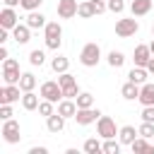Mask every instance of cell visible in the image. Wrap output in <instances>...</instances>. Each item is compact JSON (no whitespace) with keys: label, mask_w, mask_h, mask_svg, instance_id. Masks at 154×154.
Here are the masks:
<instances>
[{"label":"cell","mask_w":154,"mask_h":154,"mask_svg":"<svg viewBox=\"0 0 154 154\" xmlns=\"http://www.w3.org/2000/svg\"><path fill=\"white\" fill-rule=\"evenodd\" d=\"M38 113H41L43 118L53 116V113H55V103H53V101H48V99H41V103H38Z\"/></svg>","instance_id":"1f68e13d"},{"label":"cell","mask_w":154,"mask_h":154,"mask_svg":"<svg viewBox=\"0 0 154 154\" xmlns=\"http://www.w3.org/2000/svg\"><path fill=\"white\" fill-rule=\"evenodd\" d=\"M118 130H120V128H116V120H113V118H108V116H101V118L96 120V135H99V137H103V140L116 137V135H118Z\"/></svg>","instance_id":"52a82bcc"},{"label":"cell","mask_w":154,"mask_h":154,"mask_svg":"<svg viewBox=\"0 0 154 154\" xmlns=\"http://www.w3.org/2000/svg\"><path fill=\"white\" fill-rule=\"evenodd\" d=\"M137 137H140V130H137L135 125H123V128L118 130V140H120V144H132Z\"/></svg>","instance_id":"9a60e30c"},{"label":"cell","mask_w":154,"mask_h":154,"mask_svg":"<svg viewBox=\"0 0 154 154\" xmlns=\"http://www.w3.org/2000/svg\"><path fill=\"white\" fill-rule=\"evenodd\" d=\"M65 120H67V118H63L58 111H55L53 116H48V118H46V128H48V132H53V135L63 132V130H65Z\"/></svg>","instance_id":"5bb4252c"},{"label":"cell","mask_w":154,"mask_h":154,"mask_svg":"<svg viewBox=\"0 0 154 154\" xmlns=\"http://www.w3.org/2000/svg\"><path fill=\"white\" fill-rule=\"evenodd\" d=\"M152 36H154V24H152Z\"/></svg>","instance_id":"f6af8a7d"},{"label":"cell","mask_w":154,"mask_h":154,"mask_svg":"<svg viewBox=\"0 0 154 154\" xmlns=\"http://www.w3.org/2000/svg\"><path fill=\"white\" fill-rule=\"evenodd\" d=\"M26 24H29L31 29H43L48 22H46V17H43L38 10H31V12L26 14Z\"/></svg>","instance_id":"7402d4cb"},{"label":"cell","mask_w":154,"mask_h":154,"mask_svg":"<svg viewBox=\"0 0 154 154\" xmlns=\"http://www.w3.org/2000/svg\"><path fill=\"white\" fill-rule=\"evenodd\" d=\"M12 38L17 41V43H29V38H31V26L24 22V24H17L14 29H12Z\"/></svg>","instance_id":"2e32d148"},{"label":"cell","mask_w":154,"mask_h":154,"mask_svg":"<svg viewBox=\"0 0 154 154\" xmlns=\"http://www.w3.org/2000/svg\"><path fill=\"white\" fill-rule=\"evenodd\" d=\"M84 152H87V154H99V152H103V144H101L96 137H89V140L84 142Z\"/></svg>","instance_id":"4dcf8cb0"},{"label":"cell","mask_w":154,"mask_h":154,"mask_svg":"<svg viewBox=\"0 0 154 154\" xmlns=\"http://www.w3.org/2000/svg\"><path fill=\"white\" fill-rule=\"evenodd\" d=\"M77 7H79L77 0H58V17L72 19V17H77Z\"/></svg>","instance_id":"8fae6325"},{"label":"cell","mask_w":154,"mask_h":154,"mask_svg":"<svg viewBox=\"0 0 154 154\" xmlns=\"http://www.w3.org/2000/svg\"><path fill=\"white\" fill-rule=\"evenodd\" d=\"M29 63H31L34 67H41V65L46 63V53H43L41 48H34V51L29 53Z\"/></svg>","instance_id":"f1b7e54d"},{"label":"cell","mask_w":154,"mask_h":154,"mask_svg":"<svg viewBox=\"0 0 154 154\" xmlns=\"http://www.w3.org/2000/svg\"><path fill=\"white\" fill-rule=\"evenodd\" d=\"M120 96L125 99V101H135V99H140V84H135V82H125L123 87H120Z\"/></svg>","instance_id":"ac0fdd59"},{"label":"cell","mask_w":154,"mask_h":154,"mask_svg":"<svg viewBox=\"0 0 154 154\" xmlns=\"http://www.w3.org/2000/svg\"><path fill=\"white\" fill-rule=\"evenodd\" d=\"M75 101H77V108H89V106H94V96H91L89 91H79Z\"/></svg>","instance_id":"f546056e"},{"label":"cell","mask_w":154,"mask_h":154,"mask_svg":"<svg viewBox=\"0 0 154 154\" xmlns=\"http://www.w3.org/2000/svg\"><path fill=\"white\" fill-rule=\"evenodd\" d=\"M17 24H19V17H17L14 7H2V12H0V26L12 31Z\"/></svg>","instance_id":"7c38bea8"},{"label":"cell","mask_w":154,"mask_h":154,"mask_svg":"<svg viewBox=\"0 0 154 154\" xmlns=\"http://www.w3.org/2000/svg\"><path fill=\"white\" fill-rule=\"evenodd\" d=\"M106 60H108L111 67H123V65H125V53H123V51H111Z\"/></svg>","instance_id":"484cf974"},{"label":"cell","mask_w":154,"mask_h":154,"mask_svg":"<svg viewBox=\"0 0 154 154\" xmlns=\"http://www.w3.org/2000/svg\"><path fill=\"white\" fill-rule=\"evenodd\" d=\"M58 113H60L63 118H75V113H77V101H75V99H63V101L58 103Z\"/></svg>","instance_id":"d6986e66"},{"label":"cell","mask_w":154,"mask_h":154,"mask_svg":"<svg viewBox=\"0 0 154 154\" xmlns=\"http://www.w3.org/2000/svg\"><path fill=\"white\" fill-rule=\"evenodd\" d=\"M29 154H48V149H46V147H31Z\"/></svg>","instance_id":"60d3db41"},{"label":"cell","mask_w":154,"mask_h":154,"mask_svg":"<svg viewBox=\"0 0 154 154\" xmlns=\"http://www.w3.org/2000/svg\"><path fill=\"white\" fill-rule=\"evenodd\" d=\"M38 96H41V94H38ZM38 96H36L34 91H24V94H22V106H24L26 111H36V108H38V103H41V101H38Z\"/></svg>","instance_id":"603a6c76"},{"label":"cell","mask_w":154,"mask_h":154,"mask_svg":"<svg viewBox=\"0 0 154 154\" xmlns=\"http://www.w3.org/2000/svg\"><path fill=\"white\" fill-rule=\"evenodd\" d=\"M19 79H22L19 63H17L14 58L2 60V82H5V84H19Z\"/></svg>","instance_id":"3957f363"},{"label":"cell","mask_w":154,"mask_h":154,"mask_svg":"<svg viewBox=\"0 0 154 154\" xmlns=\"http://www.w3.org/2000/svg\"><path fill=\"white\" fill-rule=\"evenodd\" d=\"M137 31H140V24H137L135 17L132 19H118L116 22V36H120V38H130Z\"/></svg>","instance_id":"ba28073f"},{"label":"cell","mask_w":154,"mask_h":154,"mask_svg":"<svg viewBox=\"0 0 154 154\" xmlns=\"http://www.w3.org/2000/svg\"><path fill=\"white\" fill-rule=\"evenodd\" d=\"M77 17H79V19H91V17H94V7H91L89 0L79 2V7H77Z\"/></svg>","instance_id":"83f0119b"},{"label":"cell","mask_w":154,"mask_h":154,"mask_svg":"<svg viewBox=\"0 0 154 154\" xmlns=\"http://www.w3.org/2000/svg\"><path fill=\"white\" fill-rule=\"evenodd\" d=\"M41 2H43V0H22V2H19V7H22V10H26V12H31V10H38V7H41Z\"/></svg>","instance_id":"8d00e7d4"},{"label":"cell","mask_w":154,"mask_h":154,"mask_svg":"<svg viewBox=\"0 0 154 154\" xmlns=\"http://www.w3.org/2000/svg\"><path fill=\"white\" fill-rule=\"evenodd\" d=\"M118 152H120V140L116 142L113 137H108L103 142V154H118Z\"/></svg>","instance_id":"d6a6232c"},{"label":"cell","mask_w":154,"mask_h":154,"mask_svg":"<svg viewBox=\"0 0 154 154\" xmlns=\"http://www.w3.org/2000/svg\"><path fill=\"white\" fill-rule=\"evenodd\" d=\"M41 99H48V101H53V103H60L65 96H63V87L58 84V82H53V79H48V82H43L41 84Z\"/></svg>","instance_id":"8992f818"},{"label":"cell","mask_w":154,"mask_h":154,"mask_svg":"<svg viewBox=\"0 0 154 154\" xmlns=\"http://www.w3.org/2000/svg\"><path fill=\"white\" fill-rule=\"evenodd\" d=\"M132 60H135V65L147 67V63L152 60V48H149V46H144V43H140V46L135 48V53H132Z\"/></svg>","instance_id":"4fadbf2b"},{"label":"cell","mask_w":154,"mask_h":154,"mask_svg":"<svg viewBox=\"0 0 154 154\" xmlns=\"http://www.w3.org/2000/svg\"><path fill=\"white\" fill-rule=\"evenodd\" d=\"M0 118L2 120L12 118V103H0Z\"/></svg>","instance_id":"f35d334b"},{"label":"cell","mask_w":154,"mask_h":154,"mask_svg":"<svg viewBox=\"0 0 154 154\" xmlns=\"http://www.w3.org/2000/svg\"><path fill=\"white\" fill-rule=\"evenodd\" d=\"M101 116H103V113H101L99 108L89 106V108H77V113H75V120H77V125H91V123H96Z\"/></svg>","instance_id":"9c48e42d"},{"label":"cell","mask_w":154,"mask_h":154,"mask_svg":"<svg viewBox=\"0 0 154 154\" xmlns=\"http://www.w3.org/2000/svg\"><path fill=\"white\" fill-rule=\"evenodd\" d=\"M7 38H10V29H2L0 26V43H7Z\"/></svg>","instance_id":"ab89813d"},{"label":"cell","mask_w":154,"mask_h":154,"mask_svg":"<svg viewBox=\"0 0 154 154\" xmlns=\"http://www.w3.org/2000/svg\"><path fill=\"white\" fill-rule=\"evenodd\" d=\"M19 87H22V91H34V87H36V77H34L31 72H22Z\"/></svg>","instance_id":"4316f807"},{"label":"cell","mask_w":154,"mask_h":154,"mask_svg":"<svg viewBox=\"0 0 154 154\" xmlns=\"http://www.w3.org/2000/svg\"><path fill=\"white\" fill-rule=\"evenodd\" d=\"M106 2H108V12L113 14H120L125 10V0H106Z\"/></svg>","instance_id":"e575fe53"},{"label":"cell","mask_w":154,"mask_h":154,"mask_svg":"<svg viewBox=\"0 0 154 154\" xmlns=\"http://www.w3.org/2000/svg\"><path fill=\"white\" fill-rule=\"evenodd\" d=\"M19 94H24L19 84H5V87L0 89V103H17V101L22 99Z\"/></svg>","instance_id":"30bf717a"},{"label":"cell","mask_w":154,"mask_h":154,"mask_svg":"<svg viewBox=\"0 0 154 154\" xmlns=\"http://www.w3.org/2000/svg\"><path fill=\"white\" fill-rule=\"evenodd\" d=\"M149 10H152V0H132L130 2L132 17H144V14H149Z\"/></svg>","instance_id":"ffe728a7"},{"label":"cell","mask_w":154,"mask_h":154,"mask_svg":"<svg viewBox=\"0 0 154 154\" xmlns=\"http://www.w3.org/2000/svg\"><path fill=\"white\" fill-rule=\"evenodd\" d=\"M147 77H149V70H147V67H140V65H135V67L128 72V79L135 82V84H140V87L147 82Z\"/></svg>","instance_id":"44dd1931"},{"label":"cell","mask_w":154,"mask_h":154,"mask_svg":"<svg viewBox=\"0 0 154 154\" xmlns=\"http://www.w3.org/2000/svg\"><path fill=\"white\" fill-rule=\"evenodd\" d=\"M99 60H101V48H99V43H84L82 46V51H79V63L84 65V67H96L99 65Z\"/></svg>","instance_id":"7a4b0ae2"},{"label":"cell","mask_w":154,"mask_h":154,"mask_svg":"<svg viewBox=\"0 0 154 154\" xmlns=\"http://www.w3.org/2000/svg\"><path fill=\"white\" fill-rule=\"evenodd\" d=\"M91 2V7H94V14H103L106 10H108V2L106 0H89Z\"/></svg>","instance_id":"d590c367"},{"label":"cell","mask_w":154,"mask_h":154,"mask_svg":"<svg viewBox=\"0 0 154 154\" xmlns=\"http://www.w3.org/2000/svg\"><path fill=\"white\" fill-rule=\"evenodd\" d=\"M0 135H2V140H5L7 144H17V142L22 140L19 123H17L14 118H7V120H2V130H0Z\"/></svg>","instance_id":"277c9868"},{"label":"cell","mask_w":154,"mask_h":154,"mask_svg":"<svg viewBox=\"0 0 154 154\" xmlns=\"http://www.w3.org/2000/svg\"><path fill=\"white\" fill-rule=\"evenodd\" d=\"M58 84L63 87V96H65V99H77L79 87H77V79H75L70 72H60V75H58Z\"/></svg>","instance_id":"5b68a950"},{"label":"cell","mask_w":154,"mask_h":154,"mask_svg":"<svg viewBox=\"0 0 154 154\" xmlns=\"http://www.w3.org/2000/svg\"><path fill=\"white\" fill-rule=\"evenodd\" d=\"M137 130H140V135H142V137H147V140H154V123H147V120H142V125H140Z\"/></svg>","instance_id":"836d02e7"},{"label":"cell","mask_w":154,"mask_h":154,"mask_svg":"<svg viewBox=\"0 0 154 154\" xmlns=\"http://www.w3.org/2000/svg\"><path fill=\"white\" fill-rule=\"evenodd\" d=\"M142 106H154V84L152 82H144L140 87V99H137Z\"/></svg>","instance_id":"e0dca14e"},{"label":"cell","mask_w":154,"mask_h":154,"mask_svg":"<svg viewBox=\"0 0 154 154\" xmlns=\"http://www.w3.org/2000/svg\"><path fill=\"white\" fill-rule=\"evenodd\" d=\"M67 67H70V60H67L65 55H55V58L51 60V70L58 72V75H60V72H67Z\"/></svg>","instance_id":"cb8c5ba5"},{"label":"cell","mask_w":154,"mask_h":154,"mask_svg":"<svg viewBox=\"0 0 154 154\" xmlns=\"http://www.w3.org/2000/svg\"><path fill=\"white\" fill-rule=\"evenodd\" d=\"M130 147H132V152H154V144H152L147 137H142V135H140Z\"/></svg>","instance_id":"d4e9b609"},{"label":"cell","mask_w":154,"mask_h":154,"mask_svg":"<svg viewBox=\"0 0 154 154\" xmlns=\"http://www.w3.org/2000/svg\"><path fill=\"white\" fill-rule=\"evenodd\" d=\"M142 120L154 123V106H142Z\"/></svg>","instance_id":"74e56055"},{"label":"cell","mask_w":154,"mask_h":154,"mask_svg":"<svg viewBox=\"0 0 154 154\" xmlns=\"http://www.w3.org/2000/svg\"><path fill=\"white\" fill-rule=\"evenodd\" d=\"M147 70H149V75H154V55H152V60L147 63Z\"/></svg>","instance_id":"7bdbcfd3"},{"label":"cell","mask_w":154,"mask_h":154,"mask_svg":"<svg viewBox=\"0 0 154 154\" xmlns=\"http://www.w3.org/2000/svg\"><path fill=\"white\" fill-rule=\"evenodd\" d=\"M149 48H152V55H154V41H152V43H149Z\"/></svg>","instance_id":"ee69618b"},{"label":"cell","mask_w":154,"mask_h":154,"mask_svg":"<svg viewBox=\"0 0 154 154\" xmlns=\"http://www.w3.org/2000/svg\"><path fill=\"white\" fill-rule=\"evenodd\" d=\"M43 38H46V48L58 51L63 46V26H60V22H48L43 26Z\"/></svg>","instance_id":"6da1fadb"},{"label":"cell","mask_w":154,"mask_h":154,"mask_svg":"<svg viewBox=\"0 0 154 154\" xmlns=\"http://www.w3.org/2000/svg\"><path fill=\"white\" fill-rule=\"evenodd\" d=\"M2 2H5V7H17L22 0H2Z\"/></svg>","instance_id":"b9f144b4"}]
</instances>
